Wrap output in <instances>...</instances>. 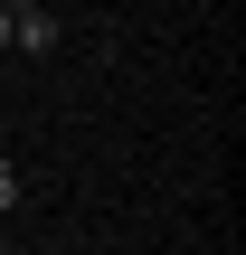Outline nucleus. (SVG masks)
Segmentation results:
<instances>
[{
	"instance_id": "7ed1b4c3",
	"label": "nucleus",
	"mask_w": 246,
	"mask_h": 255,
	"mask_svg": "<svg viewBox=\"0 0 246 255\" xmlns=\"http://www.w3.org/2000/svg\"><path fill=\"white\" fill-rule=\"evenodd\" d=\"M0 47H9V0H0Z\"/></svg>"
},
{
	"instance_id": "f03ea898",
	"label": "nucleus",
	"mask_w": 246,
	"mask_h": 255,
	"mask_svg": "<svg viewBox=\"0 0 246 255\" xmlns=\"http://www.w3.org/2000/svg\"><path fill=\"white\" fill-rule=\"evenodd\" d=\"M19 199H28V180H19V170H9V161H0V218H9V208H19Z\"/></svg>"
},
{
	"instance_id": "f257e3e1",
	"label": "nucleus",
	"mask_w": 246,
	"mask_h": 255,
	"mask_svg": "<svg viewBox=\"0 0 246 255\" xmlns=\"http://www.w3.org/2000/svg\"><path fill=\"white\" fill-rule=\"evenodd\" d=\"M9 47H19V57H57V47H66V19L38 9V0H9Z\"/></svg>"
},
{
	"instance_id": "20e7f679",
	"label": "nucleus",
	"mask_w": 246,
	"mask_h": 255,
	"mask_svg": "<svg viewBox=\"0 0 246 255\" xmlns=\"http://www.w3.org/2000/svg\"><path fill=\"white\" fill-rule=\"evenodd\" d=\"M0 255H19V246H0Z\"/></svg>"
}]
</instances>
